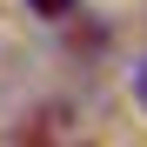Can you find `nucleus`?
<instances>
[{
    "label": "nucleus",
    "mask_w": 147,
    "mask_h": 147,
    "mask_svg": "<svg viewBox=\"0 0 147 147\" xmlns=\"http://www.w3.org/2000/svg\"><path fill=\"white\" fill-rule=\"evenodd\" d=\"M27 7H34L40 20H67V13H80V0H27Z\"/></svg>",
    "instance_id": "1"
},
{
    "label": "nucleus",
    "mask_w": 147,
    "mask_h": 147,
    "mask_svg": "<svg viewBox=\"0 0 147 147\" xmlns=\"http://www.w3.org/2000/svg\"><path fill=\"white\" fill-rule=\"evenodd\" d=\"M134 94H140V107H147V67H140V74H134Z\"/></svg>",
    "instance_id": "2"
}]
</instances>
